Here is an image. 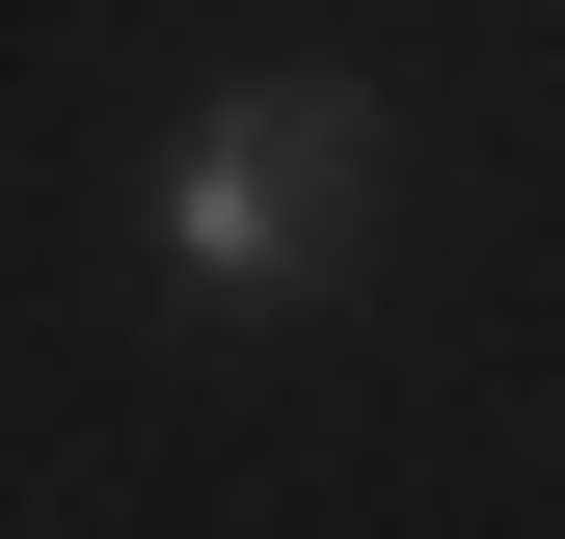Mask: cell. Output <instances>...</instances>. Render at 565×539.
<instances>
[{
  "instance_id": "1",
  "label": "cell",
  "mask_w": 565,
  "mask_h": 539,
  "mask_svg": "<svg viewBox=\"0 0 565 539\" xmlns=\"http://www.w3.org/2000/svg\"><path fill=\"white\" fill-rule=\"evenodd\" d=\"M350 216H377V82H216V108L162 135V270H189L216 324L323 297Z\"/></svg>"
}]
</instances>
